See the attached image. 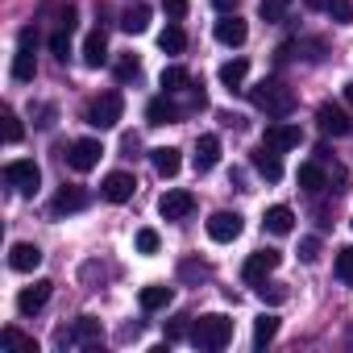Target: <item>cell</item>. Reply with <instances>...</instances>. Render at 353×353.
<instances>
[{
  "label": "cell",
  "instance_id": "obj_45",
  "mask_svg": "<svg viewBox=\"0 0 353 353\" xmlns=\"http://www.w3.org/2000/svg\"><path fill=\"white\" fill-rule=\"evenodd\" d=\"M212 5H216L221 13H229V9H237V0H212Z\"/></svg>",
  "mask_w": 353,
  "mask_h": 353
},
{
  "label": "cell",
  "instance_id": "obj_23",
  "mask_svg": "<svg viewBox=\"0 0 353 353\" xmlns=\"http://www.w3.org/2000/svg\"><path fill=\"white\" fill-rule=\"evenodd\" d=\"M34 75H38V63H34V46L17 42V54H13V79H17V83H30Z\"/></svg>",
  "mask_w": 353,
  "mask_h": 353
},
{
  "label": "cell",
  "instance_id": "obj_31",
  "mask_svg": "<svg viewBox=\"0 0 353 353\" xmlns=\"http://www.w3.org/2000/svg\"><path fill=\"white\" fill-rule=\"evenodd\" d=\"M287 9H291V0H262V5H258V17H262L266 26H274V21L287 17Z\"/></svg>",
  "mask_w": 353,
  "mask_h": 353
},
{
  "label": "cell",
  "instance_id": "obj_38",
  "mask_svg": "<svg viewBox=\"0 0 353 353\" xmlns=\"http://www.w3.org/2000/svg\"><path fill=\"white\" fill-rule=\"evenodd\" d=\"M67 46H71V30H54V34H50V50H54L63 63H67Z\"/></svg>",
  "mask_w": 353,
  "mask_h": 353
},
{
  "label": "cell",
  "instance_id": "obj_16",
  "mask_svg": "<svg viewBox=\"0 0 353 353\" xmlns=\"http://www.w3.org/2000/svg\"><path fill=\"white\" fill-rule=\"evenodd\" d=\"M254 170L262 174V179H270V183H279V179H283V162H279V150L262 141V145L254 150Z\"/></svg>",
  "mask_w": 353,
  "mask_h": 353
},
{
  "label": "cell",
  "instance_id": "obj_34",
  "mask_svg": "<svg viewBox=\"0 0 353 353\" xmlns=\"http://www.w3.org/2000/svg\"><path fill=\"white\" fill-rule=\"evenodd\" d=\"M328 17L336 26H349L353 21V0H328Z\"/></svg>",
  "mask_w": 353,
  "mask_h": 353
},
{
  "label": "cell",
  "instance_id": "obj_22",
  "mask_svg": "<svg viewBox=\"0 0 353 353\" xmlns=\"http://www.w3.org/2000/svg\"><path fill=\"white\" fill-rule=\"evenodd\" d=\"M83 63H88V67H104V63H108V38H104V30H92V34H88V42H83Z\"/></svg>",
  "mask_w": 353,
  "mask_h": 353
},
{
  "label": "cell",
  "instance_id": "obj_25",
  "mask_svg": "<svg viewBox=\"0 0 353 353\" xmlns=\"http://www.w3.org/2000/svg\"><path fill=\"white\" fill-rule=\"evenodd\" d=\"M158 88L166 92V96H174V92H183V88H192V75H188V67H166L162 75H158Z\"/></svg>",
  "mask_w": 353,
  "mask_h": 353
},
{
  "label": "cell",
  "instance_id": "obj_47",
  "mask_svg": "<svg viewBox=\"0 0 353 353\" xmlns=\"http://www.w3.org/2000/svg\"><path fill=\"white\" fill-rule=\"evenodd\" d=\"M345 100H349V104H353V83H345Z\"/></svg>",
  "mask_w": 353,
  "mask_h": 353
},
{
  "label": "cell",
  "instance_id": "obj_40",
  "mask_svg": "<svg viewBox=\"0 0 353 353\" xmlns=\"http://www.w3.org/2000/svg\"><path fill=\"white\" fill-rule=\"evenodd\" d=\"M162 13H166L170 21H183V17H188V0H162Z\"/></svg>",
  "mask_w": 353,
  "mask_h": 353
},
{
  "label": "cell",
  "instance_id": "obj_42",
  "mask_svg": "<svg viewBox=\"0 0 353 353\" xmlns=\"http://www.w3.org/2000/svg\"><path fill=\"white\" fill-rule=\"evenodd\" d=\"M345 183H349L345 166H336V162H332V170H328V188H332V192H345Z\"/></svg>",
  "mask_w": 353,
  "mask_h": 353
},
{
  "label": "cell",
  "instance_id": "obj_27",
  "mask_svg": "<svg viewBox=\"0 0 353 353\" xmlns=\"http://www.w3.org/2000/svg\"><path fill=\"white\" fill-rule=\"evenodd\" d=\"M158 46H162L166 54H183V50H188V34H183V26H179V21H170V26L158 34Z\"/></svg>",
  "mask_w": 353,
  "mask_h": 353
},
{
  "label": "cell",
  "instance_id": "obj_12",
  "mask_svg": "<svg viewBox=\"0 0 353 353\" xmlns=\"http://www.w3.org/2000/svg\"><path fill=\"white\" fill-rule=\"evenodd\" d=\"M262 141L283 154V150H295V145L303 141V129H299V125H287V121H274V125H266V137H262Z\"/></svg>",
  "mask_w": 353,
  "mask_h": 353
},
{
  "label": "cell",
  "instance_id": "obj_10",
  "mask_svg": "<svg viewBox=\"0 0 353 353\" xmlns=\"http://www.w3.org/2000/svg\"><path fill=\"white\" fill-rule=\"evenodd\" d=\"M241 229H245V225H241V216H237V212H212V216H208V237H212V241H221V245L237 241V237H241Z\"/></svg>",
  "mask_w": 353,
  "mask_h": 353
},
{
  "label": "cell",
  "instance_id": "obj_6",
  "mask_svg": "<svg viewBox=\"0 0 353 353\" xmlns=\"http://www.w3.org/2000/svg\"><path fill=\"white\" fill-rule=\"evenodd\" d=\"M316 125H320L324 137H349L353 133V117L341 104H320L316 108Z\"/></svg>",
  "mask_w": 353,
  "mask_h": 353
},
{
  "label": "cell",
  "instance_id": "obj_26",
  "mask_svg": "<svg viewBox=\"0 0 353 353\" xmlns=\"http://www.w3.org/2000/svg\"><path fill=\"white\" fill-rule=\"evenodd\" d=\"M274 336H279V316H274V312H262V316L254 320V349H266Z\"/></svg>",
  "mask_w": 353,
  "mask_h": 353
},
{
  "label": "cell",
  "instance_id": "obj_19",
  "mask_svg": "<svg viewBox=\"0 0 353 353\" xmlns=\"http://www.w3.org/2000/svg\"><path fill=\"white\" fill-rule=\"evenodd\" d=\"M150 162H154V170L162 174V179H174V174H179V166H183V158H179V150H174V145L150 150Z\"/></svg>",
  "mask_w": 353,
  "mask_h": 353
},
{
  "label": "cell",
  "instance_id": "obj_43",
  "mask_svg": "<svg viewBox=\"0 0 353 353\" xmlns=\"http://www.w3.org/2000/svg\"><path fill=\"white\" fill-rule=\"evenodd\" d=\"M75 17H79V13H75V5H67V9H63V17H59V30H71V34H75Z\"/></svg>",
  "mask_w": 353,
  "mask_h": 353
},
{
  "label": "cell",
  "instance_id": "obj_28",
  "mask_svg": "<svg viewBox=\"0 0 353 353\" xmlns=\"http://www.w3.org/2000/svg\"><path fill=\"white\" fill-rule=\"evenodd\" d=\"M245 75H250V63H245V59H229V63L221 67V83H225L229 92H237V88L245 83Z\"/></svg>",
  "mask_w": 353,
  "mask_h": 353
},
{
  "label": "cell",
  "instance_id": "obj_41",
  "mask_svg": "<svg viewBox=\"0 0 353 353\" xmlns=\"http://www.w3.org/2000/svg\"><path fill=\"white\" fill-rule=\"evenodd\" d=\"M299 258H303V262H316V258H320V241H316V237H303V241H299Z\"/></svg>",
  "mask_w": 353,
  "mask_h": 353
},
{
  "label": "cell",
  "instance_id": "obj_24",
  "mask_svg": "<svg viewBox=\"0 0 353 353\" xmlns=\"http://www.w3.org/2000/svg\"><path fill=\"white\" fill-rule=\"evenodd\" d=\"M79 208H88V196H83L79 188H63V192L54 196V204H50V212H54V216H67V212H79Z\"/></svg>",
  "mask_w": 353,
  "mask_h": 353
},
{
  "label": "cell",
  "instance_id": "obj_30",
  "mask_svg": "<svg viewBox=\"0 0 353 353\" xmlns=\"http://www.w3.org/2000/svg\"><path fill=\"white\" fill-rule=\"evenodd\" d=\"M170 303V287H141V312H158V307H166Z\"/></svg>",
  "mask_w": 353,
  "mask_h": 353
},
{
  "label": "cell",
  "instance_id": "obj_46",
  "mask_svg": "<svg viewBox=\"0 0 353 353\" xmlns=\"http://www.w3.org/2000/svg\"><path fill=\"white\" fill-rule=\"evenodd\" d=\"M307 5H312V9H328V0H307Z\"/></svg>",
  "mask_w": 353,
  "mask_h": 353
},
{
  "label": "cell",
  "instance_id": "obj_11",
  "mask_svg": "<svg viewBox=\"0 0 353 353\" xmlns=\"http://www.w3.org/2000/svg\"><path fill=\"white\" fill-rule=\"evenodd\" d=\"M279 262H283V254H279V250H258V254H250V258H245L241 279H245V283H262Z\"/></svg>",
  "mask_w": 353,
  "mask_h": 353
},
{
  "label": "cell",
  "instance_id": "obj_8",
  "mask_svg": "<svg viewBox=\"0 0 353 353\" xmlns=\"http://www.w3.org/2000/svg\"><path fill=\"white\" fill-rule=\"evenodd\" d=\"M133 192H137V179H133L129 170H112V174H104V183H100V196L108 204H129Z\"/></svg>",
  "mask_w": 353,
  "mask_h": 353
},
{
  "label": "cell",
  "instance_id": "obj_21",
  "mask_svg": "<svg viewBox=\"0 0 353 353\" xmlns=\"http://www.w3.org/2000/svg\"><path fill=\"white\" fill-rule=\"evenodd\" d=\"M262 225L274 233V237H287L291 229H295V212L287 208V204H274V208H266V216H262Z\"/></svg>",
  "mask_w": 353,
  "mask_h": 353
},
{
  "label": "cell",
  "instance_id": "obj_33",
  "mask_svg": "<svg viewBox=\"0 0 353 353\" xmlns=\"http://www.w3.org/2000/svg\"><path fill=\"white\" fill-rule=\"evenodd\" d=\"M0 336H5V345H13V349H26V353H38V341H34V336H26L21 328H5V332H0Z\"/></svg>",
  "mask_w": 353,
  "mask_h": 353
},
{
  "label": "cell",
  "instance_id": "obj_3",
  "mask_svg": "<svg viewBox=\"0 0 353 353\" xmlns=\"http://www.w3.org/2000/svg\"><path fill=\"white\" fill-rule=\"evenodd\" d=\"M100 341V320L96 316H79L75 324H63L54 332V345L59 349H92Z\"/></svg>",
  "mask_w": 353,
  "mask_h": 353
},
{
  "label": "cell",
  "instance_id": "obj_37",
  "mask_svg": "<svg viewBox=\"0 0 353 353\" xmlns=\"http://www.w3.org/2000/svg\"><path fill=\"white\" fill-rule=\"evenodd\" d=\"M254 287H258V295L270 299V303H283V299H287V287H283V283H266V279H262V283H254Z\"/></svg>",
  "mask_w": 353,
  "mask_h": 353
},
{
  "label": "cell",
  "instance_id": "obj_4",
  "mask_svg": "<svg viewBox=\"0 0 353 353\" xmlns=\"http://www.w3.org/2000/svg\"><path fill=\"white\" fill-rule=\"evenodd\" d=\"M121 112H125V100H121V92H104V96H96L92 104H88V125L92 129H112L117 121H121Z\"/></svg>",
  "mask_w": 353,
  "mask_h": 353
},
{
  "label": "cell",
  "instance_id": "obj_29",
  "mask_svg": "<svg viewBox=\"0 0 353 353\" xmlns=\"http://www.w3.org/2000/svg\"><path fill=\"white\" fill-rule=\"evenodd\" d=\"M121 30H125V34H145V30H150V9H145V5H133V9L121 17Z\"/></svg>",
  "mask_w": 353,
  "mask_h": 353
},
{
  "label": "cell",
  "instance_id": "obj_13",
  "mask_svg": "<svg viewBox=\"0 0 353 353\" xmlns=\"http://www.w3.org/2000/svg\"><path fill=\"white\" fill-rule=\"evenodd\" d=\"M50 291H54V283H50V279H38L34 287H26V291L17 295V312H21V316L42 312V307H46V299H50Z\"/></svg>",
  "mask_w": 353,
  "mask_h": 353
},
{
  "label": "cell",
  "instance_id": "obj_44",
  "mask_svg": "<svg viewBox=\"0 0 353 353\" xmlns=\"http://www.w3.org/2000/svg\"><path fill=\"white\" fill-rule=\"evenodd\" d=\"M208 279V266H200V262H183V279Z\"/></svg>",
  "mask_w": 353,
  "mask_h": 353
},
{
  "label": "cell",
  "instance_id": "obj_9",
  "mask_svg": "<svg viewBox=\"0 0 353 353\" xmlns=\"http://www.w3.org/2000/svg\"><path fill=\"white\" fill-rule=\"evenodd\" d=\"M100 158H104V145L96 141V137H79V141H71V154H67V162L83 174V170H96L100 166Z\"/></svg>",
  "mask_w": 353,
  "mask_h": 353
},
{
  "label": "cell",
  "instance_id": "obj_35",
  "mask_svg": "<svg viewBox=\"0 0 353 353\" xmlns=\"http://www.w3.org/2000/svg\"><path fill=\"white\" fill-rule=\"evenodd\" d=\"M137 75H141V63H137L133 54H125V59L117 63V79H121V83H129V79H137Z\"/></svg>",
  "mask_w": 353,
  "mask_h": 353
},
{
  "label": "cell",
  "instance_id": "obj_15",
  "mask_svg": "<svg viewBox=\"0 0 353 353\" xmlns=\"http://www.w3.org/2000/svg\"><path fill=\"white\" fill-rule=\"evenodd\" d=\"M9 266H13L17 274H30V270L42 266V250H38L34 241H17V245L9 250Z\"/></svg>",
  "mask_w": 353,
  "mask_h": 353
},
{
  "label": "cell",
  "instance_id": "obj_39",
  "mask_svg": "<svg viewBox=\"0 0 353 353\" xmlns=\"http://www.w3.org/2000/svg\"><path fill=\"white\" fill-rule=\"evenodd\" d=\"M133 241H137V254H154V250H158V233H154V229H137Z\"/></svg>",
  "mask_w": 353,
  "mask_h": 353
},
{
  "label": "cell",
  "instance_id": "obj_5",
  "mask_svg": "<svg viewBox=\"0 0 353 353\" xmlns=\"http://www.w3.org/2000/svg\"><path fill=\"white\" fill-rule=\"evenodd\" d=\"M5 183H9L13 192H21V196H34L38 183H42V170H38L34 158H13V162L5 166Z\"/></svg>",
  "mask_w": 353,
  "mask_h": 353
},
{
  "label": "cell",
  "instance_id": "obj_20",
  "mask_svg": "<svg viewBox=\"0 0 353 353\" xmlns=\"http://www.w3.org/2000/svg\"><path fill=\"white\" fill-rule=\"evenodd\" d=\"M295 179H299V188H303L307 196H320V192L328 188V170H324L320 162H303V166H299V174H295Z\"/></svg>",
  "mask_w": 353,
  "mask_h": 353
},
{
  "label": "cell",
  "instance_id": "obj_32",
  "mask_svg": "<svg viewBox=\"0 0 353 353\" xmlns=\"http://www.w3.org/2000/svg\"><path fill=\"white\" fill-rule=\"evenodd\" d=\"M336 279L345 287H353V245H341L336 250Z\"/></svg>",
  "mask_w": 353,
  "mask_h": 353
},
{
  "label": "cell",
  "instance_id": "obj_7",
  "mask_svg": "<svg viewBox=\"0 0 353 353\" xmlns=\"http://www.w3.org/2000/svg\"><path fill=\"white\" fill-rule=\"evenodd\" d=\"M158 212H162V221H188L196 212V196L183 192V188H170V192H162Z\"/></svg>",
  "mask_w": 353,
  "mask_h": 353
},
{
  "label": "cell",
  "instance_id": "obj_18",
  "mask_svg": "<svg viewBox=\"0 0 353 353\" xmlns=\"http://www.w3.org/2000/svg\"><path fill=\"white\" fill-rule=\"evenodd\" d=\"M250 38V30H245V21L237 17V13H225L221 21H216V42L221 46H241Z\"/></svg>",
  "mask_w": 353,
  "mask_h": 353
},
{
  "label": "cell",
  "instance_id": "obj_36",
  "mask_svg": "<svg viewBox=\"0 0 353 353\" xmlns=\"http://www.w3.org/2000/svg\"><path fill=\"white\" fill-rule=\"evenodd\" d=\"M21 133H26V129H21V121H17V112H13V108H5V141H9V145H17V141H21Z\"/></svg>",
  "mask_w": 353,
  "mask_h": 353
},
{
  "label": "cell",
  "instance_id": "obj_14",
  "mask_svg": "<svg viewBox=\"0 0 353 353\" xmlns=\"http://www.w3.org/2000/svg\"><path fill=\"white\" fill-rule=\"evenodd\" d=\"M192 162H196V170H200V174H208V170L221 162V137H216V133H204V137L196 141V154H192Z\"/></svg>",
  "mask_w": 353,
  "mask_h": 353
},
{
  "label": "cell",
  "instance_id": "obj_1",
  "mask_svg": "<svg viewBox=\"0 0 353 353\" xmlns=\"http://www.w3.org/2000/svg\"><path fill=\"white\" fill-rule=\"evenodd\" d=\"M250 100H254V108H262L270 121H287V117L295 112V92H291L287 83H279V79L254 83V88H250Z\"/></svg>",
  "mask_w": 353,
  "mask_h": 353
},
{
  "label": "cell",
  "instance_id": "obj_2",
  "mask_svg": "<svg viewBox=\"0 0 353 353\" xmlns=\"http://www.w3.org/2000/svg\"><path fill=\"white\" fill-rule=\"evenodd\" d=\"M229 341H233V320L221 316V312H208V316H200V320L192 324V345L204 349V353H216V349H225Z\"/></svg>",
  "mask_w": 353,
  "mask_h": 353
},
{
  "label": "cell",
  "instance_id": "obj_17",
  "mask_svg": "<svg viewBox=\"0 0 353 353\" xmlns=\"http://www.w3.org/2000/svg\"><path fill=\"white\" fill-rule=\"evenodd\" d=\"M179 117H183V112H179V104H174L166 92H162V96H154V100L145 104V121H150V125H174Z\"/></svg>",
  "mask_w": 353,
  "mask_h": 353
}]
</instances>
